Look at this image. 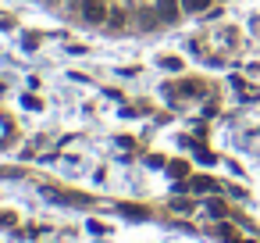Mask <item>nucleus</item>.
<instances>
[{"mask_svg": "<svg viewBox=\"0 0 260 243\" xmlns=\"http://www.w3.org/2000/svg\"><path fill=\"white\" fill-rule=\"evenodd\" d=\"M79 11H82V18L86 22H104L107 18V11H104V4H100V0H82V4H79Z\"/></svg>", "mask_w": 260, "mask_h": 243, "instance_id": "obj_1", "label": "nucleus"}, {"mask_svg": "<svg viewBox=\"0 0 260 243\" xmlns=\"http://www.w3.org/2000/svg\"><path fill=\"white\" fill-rule=\"evenodd\" d=\"M157 15H160V22H178V0H160Z\"/></svg>", "mask_w": 260, "mask_h": 243, "instance_id": "obj_2", "label": "nucleus"}, {"mask_svg": "<svg viewBox=\"0 0 260 243\" xmlns=\"http://www.w3.org/2000/svg\"><path fill=\"white\" fill-rule=\"evenodd\" d=\"M43 193H47L50 200H68V204H89V200H86L82 193H57V190H43Z\"/></svg>", "mask_w": 260, "mask_h": 243, "instance_id": "obj_3", "label": "nucleus"}, {"mask_svg": "<svg viewBox=\"0 0 260 243\" xmlns=\"http://www.w3.org/2000/svg\"><path fill=\"white\" fill-rule=\"evenodd\" d=\"M185 190H196V193H214L217 186H214V179H203V175H200V179L185 182Z\"/></svg>", "mask_w": 260, "mask_h": 243, "instance_id": "obj_4", "label": "nucleus"}, {"mask_svg": "<svg viewBox=\"0 0 260 243\" xmlns=\"http://www.w3.org/2000/svg\"><path fill=\"white\" fill-rule=\"evenodd\" d=\"M160 22V15H150V11H139V25H146V29H153Z\"/></svg>", "mask_w": 260, "mask_h": 243, "instance_id": "obj_5", "label": "nucleus"}, {"mask_svg": "<svg viewBox=\"0 0 260 243\" xmlns=\"http://www.w3.org/2000/svg\"><path fill=\"white\" fill-rule=\"evenodd\" d=\"M207 211H210L214 218H224V204H221V200H210V204H207Z\"/></svg>", "mask_w": 260, "mask_h": 243, "instance_id": "obj_6", "label": "nucleus"}, {"mask_svg": "<svg viewBox=\"0 0 260 243\" xmlns=\"http://www.w3.org/2000/svg\"><path fill=\"white\" fill-rule=\"evenodd\" d=\"M185 8H189V11H207L210 0H185Z\"/></svg>", "mask_w": 260, "mask_h": 243, "instance_id": "obj_7", "label": "nucleus"}, {"mask_svg": "<svg viewBox=\"0 0 260 243\" xmlns=\"http://www.w3.org/2000/svg\"><path fill=\"white\" fill-rule=\"evenodd\" d=\"M196 157H200V161H203V165H214V154H210V150H207V147H196Z\"/></svg>", "mask_w": 260, "mask_h": 243, "instance_id": "obj_8", "label": "nucleus"}, {"mask_svg": "<svg viewBox=\"0 0 260 243\" xmlns=\"http://www.w3.org/2000/svg\"><path fill=\"white\" fill-rule=\"evenodd\" d=\"M168 172H171V175H175V179H182V175H185V161H175V165H171V168H168Z\"/></svg>", "mask_w": 260, "mask_h": 243, "instance_id": "obj_9", "label": "nucleus"}, {"mask_svg": "<svg viewBox=\"0 0 260 243\" xmlns=\"http://www.w3.org/2000/svg\"><path fill=\"white\" fill-rule=\"evenodd\" d=\"M111 25H114V29L125 25V11H114V15H111Z\"/></svg>", "mask_w": 260, "mask_h": 243, "instance_id": "obj_10", "label": "nucleus"}, {"mask_svg": "<svg viewBox=\"0 0 260 243\" xmlns=\"http://www.w3.org/2000/svg\"><path fill=\"white\" fill-rule=\"evenodd\" d=\"M15 25V18H8V15H0V29H11Z\"/></svg>", "mask_w": 260, "mask_h": 243, "instance_id": "obj_11", "label": "nucleus"}]
</instances>
